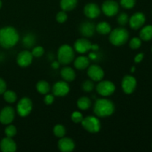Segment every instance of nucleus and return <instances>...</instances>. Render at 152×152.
<instances>
[{
	"instance_id": "obj_1",
	"label": "nucleus",
	"mask_w": 152,
	"mask_h": 152,
	"mask_svg": "<svg viewBox=\"0 0 152 152\" xmlns=\"http://www.w3.org/2000/svg\"><path fill=\"white\" fill-rule=\"evenodd\" d=\"M19 40L17 30L12 26H6L0 29V45L3 48L14 47Z\"/></svg>"
},
{
	"instance_id": "obj_2",
	"label": "nucleus",
	"mask_w": 152,
	"mask_h": 152,
	"mask_svg": "<svg viewBox=\"0 0 152 152\" xmlns=\"http://www.w3.org/2000/svg\"><path fill=\"white\" fill-rule=\"evenodd\" d=\"M115 111L114 102L108 99H97L94 105V113L98 117L104 118L112 115Z\"/></svg>"
},
{
	"instance_id": "obj_3",
	"label": "nucleus",
	"mask_w": 152,
	"mask_h": 152,
	"mask_svg": "<svg viewBox=\"0 0 152 152\" xmlns=\"http://www.w3.org/2000/svg\"><path fill=\"white\" fill-rule=\"evenodd\" d=\"M129 38V33L125 28H114L111 30L109 34V42L114 46L123 45L128 42Z\"/></svg>"
},
{
	"instance_id": "obj_4",
	"label": "nucleus",
	"mask_w": 152,
	"mask_h": 152,
	"mask_svg": "<svg viewBox=\"0 0 152 152\" xmlns=\"http://www.w3.org/2000/svg\"><path fill=\"white\" fill-rule=\"evenodd\" d=\"M75 56L74 49L68 44L62 45L58 49V62L64 65H69L73 62Z\"/></svg>"
},
{
	"instance_id": "obj_5",
	"label": "nucleus",
	"mask_w": 152,
	"mask_h": 152,
	"mask_svg": "<svg viewBox=\"0 0 152 152\" xmlns=\"http://www.w3.org/2000/svg\"><path fill=\"white\" fill-rule=\"evenodd\" d=\"M99 47L96 44H92L88 39L80 38L76 40L74 45V50L79 53H86L90 50L97 51Z\"/></svg>"
},
{
	"instance_id": "obj_6",
	"label": "nucleus",
	"mask_w": 152,
	"mask_h": 152,
	"mask_svg": "<svg viewBox=\"0 0 152 152\" xmlns=\"http://www.w3.org/2000/svg\"><path fill=\"white\" fill-rule=\"evenodd\" d=\"M81 124L83 129L88 132L89 133H97L100 131L101 129L100 121L97 117H94V116H88L83 118Z\"/></svg>"
},
{
	"instance_id": "obj_7",
	"label": "nucleus",
	"mask_w": 152,
	"mask_h": 152,
	"mask_svg": "<svg viewBox=\"0 0 152 152\" xmlns=\"http://www.w3.org/2000/svg\"><path fill=\"white\" fill-rule=\"evenodd\" d=\"M33 109V102L29 97H22L16 105V111L20 117H25L31 114Z\"/></svg>"
},
{
	"instance_id": "obj_8",
	"label": "nucleus",
	"mask_w": 152,
	"mask_h": 152,
	"mask_svg": "<svg viewBox=\"0 0 152 152\" xmlns=\"http://www.w3.org/2000/svg\"><path fill=\"white\" fill-rule=\"evenodd\" d=\"M96 90L99 95L102 96H109L114 93L116 90L115 85L109 80H101L96 87Z\"/></svg>"
},
{
	"instance_id": "obj_9",
	"label": "nucleus",
	"mask_w": 152,
	"mask_h": 152,
	"mask_svg": "<svg viewBox=\"0 0 152 152\" xmlns=\"http://www.w3.org/2000/svg\"><path fill=\"white\" fill-rule=\"evenodd\" d=\"M119 4L114 0H106L102 4L101 10L105 16L108 17L114 16L119 12Z\"/></svg>"
},
{
	"instance_id": "obj_10",
	"label": "nucleus",
	"mask_w": 152,
	"mask_h": 152,
	"mask_svg": "<svg viewBox=\"0 0 152 152\" xmlns=\"http://www.w3.org/2000/svg\"><path fill=\"white\" fill-rule=\"evenodd\" d=\"M122 89L126 94H132L137 87V80L131 75H126L122 80Z\"/></svg>"
},
{
	"instance_id": "obj_11",
	"label": "nucleus",
	"mask_w": 152,
	"mask_h": 152,
	"mask_svg": "<svg viewBox=\"0 0 152 152\" xmlns=\"http://www.w3.org/2000/svg\"><path fill=\"white\" fill-rule=\"evenodd\" d=\"M89 78L94 82H99L103 79L105 72L103 69L98 65H91L88 66L87 71Z\"/></svg>"
},
{
	"instance_id": "obj_12",
	"label": "nucleus",
	"mask_w": 152,
	"mask_h": 152,
	"mask_svg": "<svg viewBox=\"0 0 152 152\" xmlns=\"http://www.w3.org/2000/svg\"><path fill=\"white\" fill-rule=\"evenodd\" d=\"M33 59H34V56L31 51L27 50H22V51L19 52V54L17 55L16 62L19 66L22 67V68H26L32 63Z\"/></svg>"
},
{
	"instance_id": "obj_13",
	"label": "nucleus",
	"mask_w": 152,
	"mask_h": 152,
	"mask_svg": "<svg viewBox=\"0 0 152 152\" xmlns=\"http://www.w3.org/2000/svg\"><path fill=\"white\" fill-rule=\"evenodd\" d=\"M15 111L12 107L6 106L0 111V123L3 125H9L13 121Z\"/></svg>"
},
{
	"instance_id": "obj_14",
	"label": "nucleus",
	"mask_w": 152,
	"mask_h": 152,
	"mask_svg": "<svg viewBox=\"0 0 152 152\" xmlns=\"http://www.w3.org/2000/svg\"><path fill=\"white\" fill-rule=\"evenodd\" d=\"M129 25L133 30H138L143 26L145 22V16L141 12H137L134 13L129 18Z\"/></svg>"
},
{
	"instance_id": "obj_15",
	"label": "nucleus",
	"mask_w": 152,
	"mask_h": 152,
	"mask_svg": "<svg viewBox=\"0 0 152 152\" xmlns=\"http://www.w3.org/2000/svg\"><path fill=\"white\" fill-rule=\"evenodd\" d=\"M52 92L54 96H65L70 92V87L65 81H59L52 87Z\"/></svg>"
},
{
	"instance_id": "obj_16",
	"label": "nucleus",
	"mask_w": 152,
	"mask_h": 152,
	"mask_svg": "<svg viewBox=\"0 0 152 152\" xmlns=\"http://www.w3.org/2000/svg\"><path fill=\"white\" fill-rule=\"evenodd\" d=\"M101 13V10L99 5L96 3H88L84 7V14L86 17L91 19H96L99 16Z\"/></svg>"
},
{
	"instance_id": "obj_17",
	"label": "nucleus",
	"mask_w": 152,
	"mask_h": 152,
	"mask_svg": "<svg viewBox=\"0 0 152 152\" xmlns=\"http://www.w3.org/2000/svg\"><path fill=\"white\" fill-rule=\"evenodd\" d=\"M58 148L62 152H71L75 148V143L71 138L63 137L60 138L58 141Z\"/></svg>"
},
{
	"instance_id": "obj_18",
	"label": "nucleus",
	"mask_w": 152,
	"mask_h": 152,
	"mask_svg": "<svg viewBox=\"0 0 152 152\" xmlns=\"http://www.w3.org/2000/svg\"><path fill=\"white\" fill-rule=\"evenodd\" d=\"M79 31L83 37H91L94 34L95 31H96V26L93 22L85 21L83 23L80 24Z\"/></svg>"
},
{
	"instance_id": "obj_19",
	"label": "nucleus",
	"mask_w": 152,
	"mask_h": 152,
	"mask_svg": "<svg viewBox=\"0 0 152 152\" xmlns=\"http://www.w3.org/2000/svg\"><path fill=\"white\" fill-rule=\"evenodd\" d=\"M16 148V143L11 137H6L0 142V149L2 152H15Z\"/></svg>"
},
{
	"instance_id": "obj_20",
	"label": "nucleus",
	"mask_w": 152,
	"mask_h": 152,
	"mask_svg": "<svg viewBox=\"0 0 152 152\" xmlns=\"http://www.w3.org/2000/svg\"><path fill=\"white\" fill-rule=\"evenodd\" d=\"M60 75L64 81L67 83L73 82L76 78V72L71 67H64L60 71Z\"/></svg>"
},
{
	"instance_id": "obj_21",
	"label": "nucleus",
	"mask_w": 152,
	"mask_h": 152,
	"mask_svg": "<svg viewBox=\"0 0 152 152\" xmlns=\"http://www.w3.org/2000/svg\"><path fill=\"white\" fill-rule=\"evenodd\" d=\"M90 65V59L86 56H80L74 62V65L77 69L85 70Z\"/></svg>"
},
{
	"instance_id": "obj_22",
	"label": "nucleus",
	"mask_w": 152,
	"mask_h": 152,
	"mask_svg": "<svg viewBox=\"0 0 152 152\" xmlns=\"http://www.w3.org/2000/svg\"><path fill=\"white\" fill-rule=\"evenodd\" d=\"M140 38L143 41H150L152 39V25H148L142 28L140 31Z\"/></svg>"
},
{
	"instance_id": "obj_23",
	"label": "nucleus",
	"mask_w": 152,
	"mask_h": 152,
	"mask_svg": "<svg viewBox=\"0 0 152 152\" xmlns=\"http://www.w3.org/2000/svg\"><path fill=\"white\" fill-rule=\"evenodd\" d=\"M77 3L78 0H61L60 7L65 12L71 11L77 7Z\"/></svg>"
},
{
	"instance_id": "obj_24",
	"label": "nucleus",
	"mask_w": 152,
	"mask_h": 152,
	"mask_svg": "<svg viewBox=\"0 0 152 152\" xmlns=\"http://www.w3.org/2000/svg\"><path fill=\"white\" fill-rule=\"evenodd\" d=\"M96 31L98 34L101 35H106V34H109L111 31V26L109 23L103 21L96 25Z\"/></svg>"
},
{
	"instance_id": "obj_25",
	"label": "nucleus",
	"mask_w": 152,
	"mask_h": 152,
	"mask_svg": "<svg viewBox=\"0 0 152 152\" xmlns=\"http://www.w3.org/2000/svg\"><path fill=\"white\" fill-rule=\"evenodd\" d=\"M36 88H37V91L39 93L41 94L45 95L50 92V86L49 83L45 80H39L37 83Z\"/></svg>"
},
{
	"instance_id": "obj_26",
	"label": "nucleus",
	"mask_w": 152,
	"mask_h": 152,
	"mask_svg": "<svg viewBox=\"0 0 152 152\" xmlns=\"http://www.w3.org/2000/svg\"><path fill=\"white\" fill-rule=\"evenodd\" d=\"M91 100L87 96H81V97L79 98L77 102L79 109L83 110V111L88 109L91 106Z\"/></svg>"
},
{
	"instance_id": "obj_27",
	"label": "nucleus",
	"mask_w": 152,
	"mask_h": 152,
	"mask_svg": "<svg viewBox=\"0 0 152 152\" xmlns=\"http://www.w3.org/2000/svg\"><path fill=\"white\" fill-rule=\"evenodd\" d=\"M3 96H4V100L8 103H13L17 99V95H16V92L11 90L5 91L3 94Z\"/></svg>"
},
{
	"instance_id": "obj_28",
	"label": "nucleus",
	"mask_w": 152,
	"mask_h": 152,
	"mask_svg": "<svg viewBox=\"0 0 152 152\" xmlns=\"http://www.w3.org/2000/svg\"><path fill=\"white\" fill-rule=\"evenodd\" d=\"M24 46L26 48H31L36 43V38L32 34H28L25 36L22 40Z\"/></svg>"
},
{
	"instance_id": "obj_29",
	"label": "nucleus",
	"mask_w": 152,
	"mask_h": 152,
	"mask_svg": "<svg viewBox=\"0 0 152 152\" xmlns=\"http://www.w3.org/2000/svg\"><path fill=\"white\" fill-rule=\"evenodd\" d=\"M53 132L56 137L62 138L65 137V134H66V129H65V126H63L62 125L58 124L54 126Z\"/></svg>"
},
{
	"instance_id": "obj_30",
	"label": "nucleus",
	"mask_w": 152,
	"mask_h": 152,
	"mask_svg": "<svg viewBox=\"0 0 152 152\" xmlns=\"http://www.w3.org/2000/svg\"><path fill=\"white\" fill-rule=\"evenodd\" d=\"M82 89L85 92H91L94 88V83L91 80H86L82 83Z\"/></svg>"
},
{
	"instance_id": "obj_31",
	"label": "nucleus",
	"mask_w": 152,
	"mask_h": 152,
	"mask_svg": "<svg viewBox=\"0 0 152 152\" xmlns=\"http://www.w3.org/2000/svg\"><path fill=\"white\" fill-rule=\"evenodd\" d=\"M4 133H5L6 137L12 138L16 136V133H17V129L15 126L9 124V126H7L4 129Z\"/></svg>"
},
{
	"instance_id": "obj_32",
	"label": "nucleus",
	"mask_w": 152,
	"mask_h": 152,
	"mask_svg": "<svg viewBox=\"0 0 152 152\" xmlns=\"http://www.w3.org/2000/svg\"><path fill=\"white\" fill-rule=\"evenodd\" d=\"M141 45H142V40L139 37H134L129 42V46L131 48L134 50L140 48Z\"/></svg>"
},
{
	"instance_id": "obj_33",
	"label": "nucleus",
	"mask_w": 152,
	"mask_h": 152,
	"mask_svg": "<svg viewBox=\"0 0 152 152\" xmlns=\"http://www.w3.org/2000/svg\"><path fill=\"white\" fill-rule=\"evenodd\" d=\"M117 20L119 25H120L121 26H125V25H127V24L129 23V15H128L126 13H121L118 16Z\"/></svg>"
},
{
	"instance_id": "obj_34",
	"label": "nucleus",
	"mask_w": 152,
	"mask_h": 152,
	"mask_svg": "<svg viewBox=\"0 0 152 152\" xmlns=\"http://www.w3.org/2000/svg\"><path fill=\"white\" fill-rule=\"evenodd\" d=\"M68 19V15H67L66 12L64 10H61V11L58 12L56 15V22L62 24L65 22Z\"/></svg>"
},
{
	"instance_id": "obj_35",
	"label": "nucleus",
	"mask_w": 152,
	"mask_h": 152,
	"mask_svg": "<svg viewBox=\"0 0 152 152\" xmlns=\"http://www.w3.org/2000/svg\"><path fill=\"white\" fill-rule=\"evenodd\" d=\"M45 53V50L43 48V47L42 46H36L34 48L32 49V51H31V53H32L33 56L36 58L41 57Z\"/></svg>"
},
{
	"instance_id": "obj_36",
	"label": "nucleus",
	"mask_w": 152,
	"mask_h": 152,
	"mask_svg": "<svg viewBox=\"0 0 152 152\" xmlns=\"http://www.w3.org/2000/svg\"><path fill=\"white\" fill-rule=\"evenodd\" d=\"M136 4V0H120V5L126 9H132Z\"/></svg>"
},
{
	"instance_id": "obj_37",
	"label": "nucleus",
	"mask_w": 152,
	"mask_h": 152,
	"mask_svg": "<svg viewBox=\"0 0 152 152\" xmlns=\"http://www.w3.org/2000/svg\"><path fill=\"white\" fill-rule=\"evenodd\" d=\"M71 120L74 122V123H81V122L83 120V115L81 112L80 111H74L71 114Z\"/></svg>"
},
{
	"instance_id": "obj_38",
	"label": "nucleus",
	"mask_w": 152,
	"mask_h": 152,
	"mask_svg": "<svg viewBox=\"0 0 152 152\" xmlns=\"http://www.w3.org/2000/svg\"><path fill=\"white\" fill-rule=\"evenodd\" d=\"M53 102H54V95L50 94H45L44 97V102L45 105H50L53 104Z\"/></svg>"
},
{
	"instance_id": "obj_39",
	"label": "nucleus",
	"mask_w": 152,
	"mask_h": 152,
	"mask_svg": "<svg viewBox=\"0 0 152 152\" xmlns=\"http://www.w3.org/2000/svg\"><path fill=\"white\" fill-rule=\"evenodd\" d=\"M6 88H7V85H6L5 81L3 79L0 78V95L4 94Z\"/></svg>"
},
{
	"instance_id": "obj_40",
	"label": "nucleus",
	"mask_w": 152,
	"mask_h": 152,
	"mask_svg": "<svg viewBox=\"0 0 152 152\" xmlns=\"http://www.w3.org/2000/svg\"><path fill=\"white\" fill-rule=\"evenodd\" d=\"M143 57H144V53H138V54L136 55V56L134 57V62H136V63H140V62L143 59Z\"/></svg>"
},
{
	"instance_id": "obj_41",
	"label": "nucleus",
	"mask_w": 152,
	"mask_h": 152,
	"mask_svg": "<svg viewBox=\"0 0 152 152\" xmlns=\"http://www.w3.org/2000/svg\"><path fill=\"white\" fill-rule=\"evenodd\" d=\"M59 62L58 61H54L53 62H52L51 64V67L53 68V69H57L59 67Z\"/></svg>"
},
{
	"instance_id": "obj_42",
	"label": "nucleus",
	"mask_w": 152,
	"mask_h": 152,
	"mask_svg": "<svg viewBox=\"0 0 152 152\" xmlns=\"http://www.w3.org/2000/svg\"><path fill=\"white\" fill-rule=\"evenodd\" d=\"M135 70H136V68H135L134 66H133V67H132V70H131V72L134 73V71H135Z\"/></svg>"
},
{
	"instance_id": "obj_43",
	"label": "nucleus",
	"mask_w": 152,
	"mask_h": 152,
	"mask_svg": "<svg viewBox=\"0 0 152 152\" xmlns=\"http://www.w3.org/2000/svg\"><path fill=\"white\" fill-rule=\"evenodd\" d=\"M1 6H2V2H1V0H0V9H1Z\"/></svg>"
},
{
	"instance_id": "obj_44",
	"label": "nucleus",
	"mask_w": 152,
	"mask_h": 152,
	"mask_svg": "<svg viewBox=\"0 0 152 152\" xmlns=\"http://www.w3.org/2000/svg\"><path fill=\"white\" fill-rule=\"evenodd\" d=\"M151 51H152V47H151Z\"/></svg>"
}]
</instances>
